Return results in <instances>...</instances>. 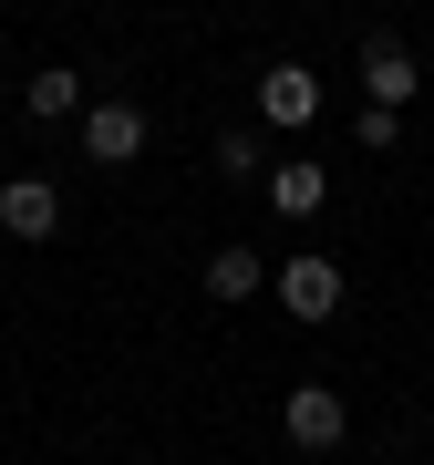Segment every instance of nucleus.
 I'll list each match as a JSON object with an SVG mask.
<instances>
[{"mask_svg": "<svg viewBox=\"0 0 434 465\" xmlns=\"http://www.w3.org/2000/svg\"><path fill=\"white\" fill-rule=\"evenodd\" d=\"M341 424H351V403L331 393V382H301V393L280 403V434H290V445H301V455H321V445H341Z\"/></svg>", "mask_w": 434, "mask_h": 465, "instance_id": "obj_1", "label": "nucleus"}, {"mask_svg": "<svg viewBox=\"0 0 434 465\" xmlns=\"http://www.w3.org/2000/svg\"><path fill=\"white\" fill-rule=\"evenodd\" d=\"M259 114H269V124H290V134H301V124H321V73L269 63V73H259Z\"/></svg>", "mask_w": 434, "mask_h": 465, "instance_id": "obj_2", "label": "nucleus"}, {"mask_svg": "<svg viewBox=\"0 0 434 465\" xmlns=\"http://www.w3.org/2000/svg\"><path fill=\"white\" fill-rule=\"evenodd\" d=\"M84 155L94 166H134V155H145V114H134V104H94L84 114Z\"/></svg>", "mask_w": 434, "mask_h": 465, "instance_id": "obj_3", "label": "nucleus"}, {"mask_svg": "<svg viewBox=\"0 0 434 465\" xmlns=\"http://www.w3.org/2000/svg\"><path fill=\"white\" fill-rule=\"evenodd\" d=\"M280 311H290V321H331V311H341V269H331V259H290V269H280Z\"/></svg>", "mask_w": 434, "mask_h": 465, "instance_id": "obj_4", "label": "nucleus"}, {"mask_svg": "<svg viewBox=\"0 0 434 465\" xmlns=\"http://www.w3.org/2000/svg\"><path fill=\"white\" fill-rule=\"evenodd\" d=\"M0 228H11V238H52V228H63L52 176H11V186H0Z\"/></svg>", "mask_w": 434, "mask_h": 465, "instance_id": "obj_5", "label": "nucleus"}, {"mask_svg": "<svg viewBox=\"0 0 434 465\" xmlns=\"http://www.w3.org/2000/svg\"><path fill=\"white\" fill-rule=\"evenodd\" d=\"M414 84H424V73H414V52H403V42H362V94H372V104H393V114H403Z\"/></svg>", "mask_w": 434, "mask_h": 465, "instance_id": "obj_6", "label": "nucleus"}, {"mask_svg": "<svg viewBox=\"0 0 434 465\" xmlns=\"http://www.w3.org/2000/svg\"><path fill=\"white\" fill-rule=\"evenodd\" d=\"M269 207H280V217H321V207H331V176H321L311 155H290V166H269Z\"/></svg>", "mask_w": 434, "mask_h": 465, "instance_id": "obj_7", "label": "nucleus"}, {"mask_svg": "<svg viewBox=\"0 0 434 465\" xmlns=\"http://www.w3.org/2000/svg\"><path fill=\"white\" fill-rule=\"evenodd\" d=\"M21 104H32L42 124H52V114H73V104H84V73H63V63H42L32 84H21Z\"/></svg>", "mask_w": 434, "mask_h": 465, "instance_id": "obj_8", "label": "nucleus"}, {"mask_svg": "<svg viewBox=\"0 0 434 465\" xmlns=\"http://www.w3.org/2000/svg\"><path fill=\"white\" fill-rule=\"evenodd\" d=\"M259 280H269L259 249H217V259H207V290H217V300H259Z\"/></svg>", "mask_w": 434, "mask_h": 465, "instance_id": "obj_9", "label": "nucleus"}, {"mask_svg": "<svg viewBox=\"0 0 434 465\" xmlns=\"http://www.w3.org/2000/svg\"><path fill=\"white\" fill-rule=\"evenodd\" d=\"M351 134H362V155H393V134H403V114H393V104H362V124H351Z\"/></svg>", "mask_w": 434, "mask_h": 465, "instance_id": "obj_10", "label": "nucleus"}, {"mask_svg": "<svg viewBox=\"0 0 434 465\" xmlns=\"http://www.w3.org/2000/svg\"><path fill=\"white\" fill-rule=\"evenodd\" d=\"M269 155H259V134H228V145H217V176H259Z\"/></svg>", "mask_w": 434, "mask_h": 465, "instance_id": "obj_11", "label": "nucleus"}]
</instances>
